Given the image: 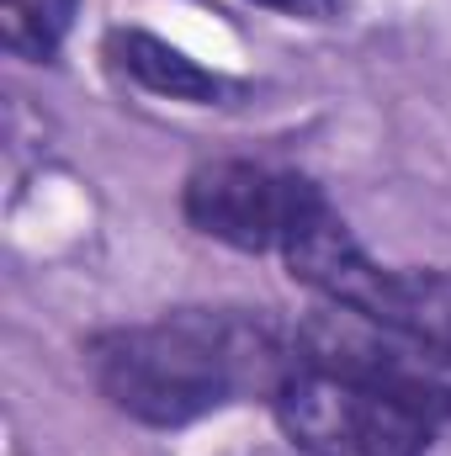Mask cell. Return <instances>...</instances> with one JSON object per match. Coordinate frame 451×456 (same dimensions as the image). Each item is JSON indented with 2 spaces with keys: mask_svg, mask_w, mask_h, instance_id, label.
<instances>
[{
  "mask_svg": "<svg viewBox=\"0 0 451 456\" xmlns=\"http://www.w3.org/2000/svg\"><path fill=\"white\" fill-rule=\"evenodd\" d=\"M298 361V330L255 308H176L86 340L96 393L149 430H181L250 398L271 403Z\"/></svg>",
  "mask_w": 451,
  "mask_h": 456,
  "instance_id": "obj_1",
  "label": "cell"
},
{
  "mask_svg": "<svg viewBox=\"0 0 451 456\" xmlns=\"http://www.w3.org/2000/svg\"><path fill=\"white\" fill-rule=\"evenodd\" d=\"M292 281H303L319 303L345 308L377 330H393L404 340L451 350V271L441 265H382L366 255V244L350 233L335 208L292 239L282 255Z\"/></svg>",
  "mask_w": 451,
  "mask_h": 456,
  "instance_id": "obj_2",
  "label": "cell"
},
{
  "mask_svg": "<svg viewBox=\"0 0 451 456\" xmlns=\"http://www.w3.org/2000/svg\"><path fill=\"white\" fill-rule=\"evenodd\" d=\"M282 436L303 456H425L430 419L393 393L330 371L319 361H298V371L271 398Z\"/></svg>",
  "mask_w": 451,
  "mask_h": 456,
  "instance_id": "obj_3",
  "label": "cell"
},
{
  "mask_svg": "<svg viewBox=\"0 0 451 456\" xmlns=\"http://www.w3.org/2000/svg\"><path fill=\"white\" fill-rule=\"evenodd\" d=\"M324 208H330V197L308 175L255 165V159L197 165L181 186L186 224L228 249H244V255H287L292 239Z\"/></svg>",
  "mask_w": 451,
  "mask_h": 456,
  "instance_id": "obj_4",
  "label": "cell"
},
{
  "mask_svg": "<svg viewBox=\"0 0 451 456\" xmlns=\"http://www.w3.org/2000/svg\"><path fill=\"white\" fill-rule=\"evenodd\" d=\"M298 345L308 361L345 371V377H361V382L393 393L398 403L420 409L430 425H451V350L404 340V335L377 330L330 303H324V314L298 324Z\"/></svg>",
  "mask_w": 451,
  "mask_h": 456,
  "instance_id": "obj_5",
  "label": "cell"
},
{
  "mask_svg": "<svg viewBox=\"0 0 451 456\" xmlns=\"http://www.w3.org/2000/svg\"><path fill=\"white\" fill-rule=\"evenodd\" d=\"M107 59L122 80H133L138 91L149 96H165V102H181V107H224L239 96V86L197 64L192 53H181L176 43L154 37V32H138V27H117L107 37Z\"/></svg>",
  "mask_w": 451,
  "mask_h": 456,
  "instance_id": "obj_6",
  "label": "cell"
},
{
  "mask_svg": "<svg viewBox=\"0 0 451 456\" xmlns=\"http://www.w3.org/2000/svg\"><path fill=\"white\" fill-rule=\"evenodd\" d=\"M75 11L80 0H0V43L27 64H48L70 37Z\"/></svg>",
  "mask_w": 451,
  "mask_h": 456,
  "instance_id": "obj_7",
  "label": "cell"
},
{
  "mask_svg": "<svg viewBox=\"0 0 451 456\" xmlns=\"http://www.w3.org/2000/svg\"><path fill=\"white\" fill-rule=\"evenodd\" d=\"M250 5H266L276 16H298V21H330L340 0H250Z\"/></svg>",
  "mask_w": 451,
  "mask_h": 456,
  "instance_id": "obj_8",
  "label": "cell"
}]
</instances>
